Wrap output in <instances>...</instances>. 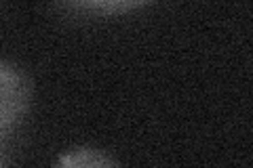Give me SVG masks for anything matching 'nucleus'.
Listing matches in <instances>:
<instances>
[{
	"label": "nucleus",
	"instance_id": "f03ea898",
	"mask_svg": "<svg viewBox=\"0 0 253 168\" xmlns=\"http://www.w3.org/2000/svg\"><path fill=\"white\" fill-rule=\"evenodd\" d=\"M53 168H121V164L104 149L81 145L61 154Z\"/></svg>",
	"mask_w": 253,
	"mask_h": 168
},
{
	"label": "nucleus",
	"instance_id": "f257e3e1",
	"mask_svg": "<svg viewBox=\"0 0 253 168\" xmlns=\"http://www.w3.org/2000/svg\"><path fill=\"white\" fill-rule=\"evenodd\" d=\"M32 91L28 71L15 61L0 59V137L11 134L26 120Z\"/></svg>",
	"mask_w": 253,
	"mask_h": 168
},
{
	"label": "nucleus",
	"instance_id": "7ed1b4c3",
	"mask_svg": "<svg viewBox=\"0 0 253 168\" xmlns=\"http://www.w3.org/2000/svg\"><path fill=\"white\" fill-rule=\"evenodd\" d=\"M0 168H6V158H4L2 147H0Z\"/></svg>",
	"mask_w": 253,
	"mask_h": 168
}]
</instances>
